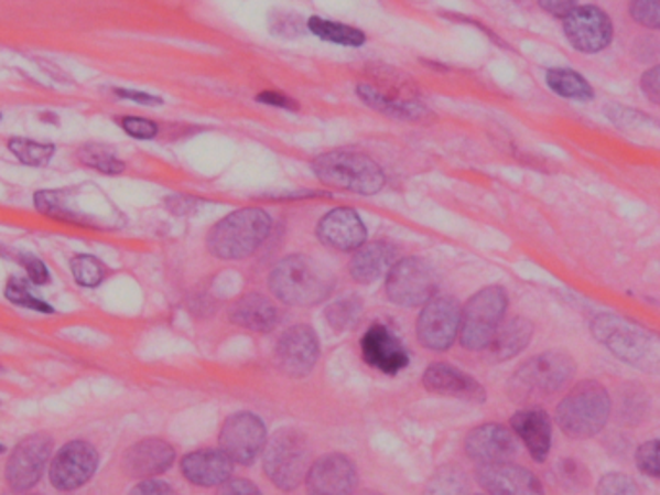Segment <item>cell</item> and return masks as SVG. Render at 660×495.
Instances as JSON below:
<instances>
[{
    "mask_svg": "<svg viewBox=\"0 0 660 495\" xmlns=\"http://www.w3.org/2000/svg\"><path fill=\"white\" fill-rule=\"evenodd\" d=\"M533 337V323L526 318H512L498 327L485 348L487 361L506 362L523 353Z\"/></svg>",
    "mask_w": 660,
    "mask_h": 495,
    "instance_id": "83f0119b",
    "label": "cell"
},
{
    "mask_svg": "<svg viewBox=\"0 0 660 495\" xmlns=\"http://www.w3.org/2000/svg\"><path fill=\"white\" fill-rule=\"evenodd\" d=\"M4 451H7V448H4V445H2V443H0V455H2V453H4Z\"/></svg>",
    "mask_w": 660,
    "mask_h": 495,
    "instance_id": "f907efd6",
    "label": "cell"
},
{
    "mask_svg": "<svg viewBox=\"0 0 660 495\" xmlns=\"http://www.w3.org/2000/svg\"><path fill=\"white\" fill-rule=\"evenodd\" d=\"M307 30L321 40L343 45V47H361L366 43V33L358 28L331 22L321 17H311L307 20Z\"/></svg>",
    "mask_w": 660,
    "mask_h": 495,
    "instance_id": "f1b7e54d",
    "label": "cell"
},
{
    "mask_svg": "<svg viewBox=\"0 0 660 495\" xmlns=\"http://www.w3.org/2000/svg\"><path fill=\"white\" fill-rule=\"evenodd\" d=\"M321 354L317 333L310 325H294L280 335L274 358L284 376L305 378L310 376Z\"/></svg>",
    "mask_w": 660,
    "mask_h": 495,
    "instance_id": "9a60e30c",
    "label": "cell"
},
{
    "mask_svg": "<svg viewBox=\"0 0 660 495\" xmlns=\"http://www.w3.org/2000/svg\"><path fill=\"white\" fill-rule=\"evenodd\" d=\"M629 17L643 28L660 30V0H629Z\"/></svg>",
    "mask_w": 660,
    "mask_h": 495,
    "instance_id": "74e56055",
    "label": "cell"
},
{
    "mask_svg": "<svg viewBox=\"0 0 660 495\" xmlns=\"http://www.w3.org/2000/svg\"><path fill=\"white\" fill-rule=\"evenodd\" d=\"M512 432L523 441V445L537 463L549 459L552 445V422L549 415L541 409L520 410L513 415Z\"/></svg>",
    "mask_w": 660,
    "mask_h": 495,
    "instance_id": "d4e9b609",
    "label": "cell"
},
{
    "mask_svg": "<svg viewBox=\"0 0 660 495\" xmlns=\"http://www.w3.org/2000/svg\"><path fill=\"white\" fill-rule=\"evenodd\" d=\"M508 310V294L502 287H485L475 292L462 308V325H459V343L467 351H485L490 338L495 337L498 327L505 322Z\"/></svg>",
    "mask_w": 660,
    "mask_h": 495,
    "instance_id": "9c48e42d",
    "label": "cell"
},
{
    "mask_svg": "<svg viewBox=\"0 0 660 495\" xmlns=\"http://www.w3.org/2000/svg\"><path fill=\"white\" fill-rule=\"evenodd\" d=\"M120 127L125 128L126 134L136 140H153L159 134V127L153 120L141 117H125L120 120Z\"/></svg>",
    "mask_w": 660,
    "mask_h": 495,
    "instance_id": "7bdbcfd3",
    "label": "cell"
},
{
    "mask_svg": "<svg viewBox=\"0 0 660 495\" xmlns=\"http://www.w3.org/2000/svg\"><path fill=\"white\" fill-rule=\"evenodd\" d=\"M18 263L28 271V281L33 284H47L51 281V273H48L47 266L33 254L17 252L14 254Z\"/></svg>",
    "mask_w": 660,
    "mask_h": 495,
    "instance_id": "b9f144b4",
    "label": "cell"
},
{
    "mask_svg": "<svg viewBox=\"0 0 660 495\" xmlns=\"http://www.w3.org/2000/svg\"><path fill=\"white\" fill-rule=\"evenodd\" d=\"M218 495H263L248 478H228L218 489Z\"/></svg>",
    "mask_w": 660,
    "mask_h": 495,
    "instance_id": "f6af8a7d",
    "label": "cell"
},
{
    "mask_svg": "<svg viewBox=\"0 0 660 495\" xmlns=\"http://www.w3.org/2000/svg\"><path fill=\"white\" fill-rule=\"evenodd\" d=\"M636 464L645 476L660 478V440L647 441L637 449Z\"/></svg>",
    "mask_w": 660,
    "mask_h": 495,
    "instance_id": "f35d334b",
    "label": "cell"
},
{
    "mask_svg": "<svg viewBox=\"0 0 660 495\" xmlns=\"http://www.w3.org/2000/svg\"><path fill=\"white\" fill-rule=\"evenodd\" d=\"M575 364L564 353L537 354L523 362L510 379V395L518 401H535L559 394L574 378Z\"/></svg>",
    "mask_w": 660,
    "mask_h": 495,
    "instance_id": "52a82bcc",
    "label": "cell"
},
{
    "mask_svg": "<svg viewBox=\"0 0 660 495\" xmlns=\"http://www.w3.org/2000/svg\"><path fill=\"white\" fill-rule=\"evenodd\" d=\"M53 438L47 433H33L18 443L7 463V482L12 492L24 494L40 484L45 464L53 455Z\"/></svg>",
    "mask_w": 660,
    "mask_h": 495,
    "instance_id": "7c38bea8",
    "label": "cell"
},
{
    "mask_svg": "<svg viewBox=\"0 0 660 495\" xmlns=\"http://www.w3.org/2000/svg\"><path fill=\"white\" fill-rule=\"evenodd\" d=\"M4 294H7V299H9L12 304H17V306L28 308V310L41 312V314H53V312H55L51 304H47L45 300H41L40 297L32 291V287H30V281H28V279L12 277L9 284H7V289H4Z\"/></svg>",
    "mask_w": 660,
    "mask_h": 495,
    "instance_id": "836d02e7",
    "label": "cell"
},
{
    "mask_svg": "<svg viewBox=\"0 0 660 495\" xmlns=\"http://www.w3.org/2000/svg\"><path fill=\"white\" fill-rule=\"evenodd\" d=\"M364 312V302L356 294H346L340 299L333 300L325 310L328 325L336 331H348L356 327Z\"/></svg>",
    "mask_w": 660,
    "mask_h": 495,
    "instance_id": "4dcf8cb0",
    "label": "cell"
},
{
    "mask_svg": "<svg viewBox=\"0 0 660 495\" xmlns=\"http://www.w3.org/2000/svg\"><path fill=\"white\" fill-rule=\"evenodd\" d=\"M180 471L194 486L215 487L232 476L234 463L223 449H199L182 459Z\"/></svg>",
    "mask_w": 660,
    "mask_h": 495,
    "instance_id": "cb8c5ba5",
    "label": "cell"
},
{
    "mask_svg": "<svg viewBox=\"0 0 660 495\" xmlns=\"http://www.w3.org/2000/svg\"><path fill=\"white\" fill-rule=\"evenodd\" d=\"M641 89L649 101L660 105V64L652 66L651 71L645 72L643 78H641Z\"/></svg>",
    "mask_w": 660,
    "mask_h": 495,
    "instance_id": "bcb514c9",
    "label": "cell"
},
{
    "mask_svg": "<svg viewBox=\"0 0 660 495\" xmlns=\"http://www.w3.org/2000/svg\"><path fill=\"white\" fill-rule=\"evenodd\" d=\"M459 325H462V308L458 302L446 294H435L423 306L418 318V325H415L418 341L429 351L443 353L448 351L458 338Z\"/></svg>",
    "mask_w": 660,
    "mask_h": 495,
    "instance_id": "8fae6325",
    "label": "cell"
},
{
    "mask_svg": "<svg viewBox=\"0 0 660 495\" xmlns=\"http://www.w3.org/2000/svg\"><path fill=\"white\" fill-rule=\"evenodd\" d=\"M597 495H641V489L626 474L613 472L598 482Z\"/></svg>",
    "mask_w": 660,
    "mask_h": 495,
    "instance_id": "ab89813d",
    "label": "cell"
},
{
    "mask_svg": "<svg viewBox=\"0 0 660 495\" xmlns=\"http://www.w3.org/2000/svg\"><path fill=\"white\" fill-rule=\"evenodd\" d=\"M313 173L331 189L375 196L385 186L381 165L356 151H328L313 161Z\"/></svg>",
    "mask_w": 660,
    "mask_h": 495,
    "instance_id": "3957f363",
    "label": "cell"
},
{
    "mask_svg": "<svg viewBox=\"0 0 660 495\" xmlns=\"http://www.w3.org/2000/svg\"><path fill=\"white\" fill-rule=\"evenodd\" d=\"M358 487V469L350 456L331 453L311 464L305 476L307 495H354Z\"/></svg>",
    "mask_w": 660,
    "mask_h": 495,
    "instance_id": "e0dca14e",
    "label": "cell"
},
{
    "mask_svg": "<svg viewBox=\"0 0 660 495\" xmlns=\"http://www.w3.org/2000/svg\"><path fill=\"white\" fill-rule=\"evenodd\" d=\"M130 495H178L176 489L164 482V480L148 478L141 480L140 484L132 487Z\"/></svg>",
    "mask_w": 660,
    "mask_h": 495,
    "instance_id": "ee69618b",
    "label": "cell"
},
{
    "mask_svg": "<svg viewBox=\"0 0 660 495\" xmlns=\"http://www.w3.org/2000/svg\"><path fill=\"white\" fill-rule=\"evenodd\" d=\"M377 84H359V99L377 112L400 120H420L428 115L425 105L418 101V86L402 72L377 66L374 72Z\"/></svg>",
    "mask_w": 660,
    "mask_h": 495,
    "instance_id": "5b68a950",
    "label": "cell"
},
{
    "mask_svg": "<svg viewBox=\"0 0 660 495\" xmlns=\"http://www.w3.org/2000/svg\"><path fill=\"white\" fill-rule=\"evenodd\" d=\"M475 476L489 495H544L535 474L518 464H483L477 466Z\"/></svg>",
    "mask_w": 660,
    "mask_h": 495,
    "instance_id": "44dd1931",
    "label": "cell"
},
{
    "mask_svg": "<svg viewBox=\"0 0 660 495\" xmlns=\"http://www.w3.org/2000/svg\"><path fill=\"white\" fill-rule=\"evenodd\" d=\"M9 150L17 155L20 163L28 166H47L55 155L53 143H41L28 138H12Z\"/></svg>",
    "mask_w": 660,
    "mask_h": 495,
    "instance_id": "d6a6232c",
    "label": "cell"
},
{
    "mask_svg": "<svg viewBox=\"0 0 660 495\" xmlns=\"http://www.w3.org/2000/svg\"><path fill=\"white\" fill-rule=\"evenodd\" d=\"M257 101L279 107V109L297 110L294 99H290L288 95L280 94V92H263V94H259Z\"/></svg>",
    "mask_w": 660,
    "mask_h": 495,
    "instance_id": "c3c4849f",
    "label": "cell"
},
{
    "mask_svg": "<svg viewBox=\"0 0 660 495\" xmlns=\"http://www.w3.org/2000/svg\"><path fill=\"white\" fill-rule=\"evenodd\" d=\"M556 476H559L560 486L566 487L570 492H580L589 482L587 471L583 469L582 464L572 461V459L560 461L559 466H556Z\"/></svg>",
    "mask_w": 660,
    "mask_h": 495,
    "instance_id": "8d00e7d4",
    "label": "cell"
},
{
    "mask_svg": "<svg viewBox=\"0 0 660 495\" xmlns=\"http://www.w3.org/2000/svg\"><path fill=\"white\" fill-rule=\"evenodd\" d=\"M466 476L459 469L444 466L429 484L428 495H466Z\"/></svg>",
    "mask_w": 660,
    "mask_h": 495,
    "instance_id": "d590c367",
    "label": "cell"
},
{
    "mask_svg": "<svg viewBox=\"0 0 660 495\" xmlns=\"http://www.w3.org/2000/svg\"><path fill=\"white\" fill-rule=\"evenodd\" d=\"M72 276L76 279V283L86 287V289H95L105 281L107 269L102 266L101 260H97L95 256L89 254H78L76 258H72Z\"/></svg>",
    "mask_w": 660,
    "mask_h": 495,
    "instance_id": "e575fe53",
    "label": "cell"
},
{
    "mask_svg": "<svg viewBox=\"0 0 660 495\" xmlns=\"http://www.w3.org/2000/svg\"><path fill=\"white\" fill-rule=\"evenodd\" d=\"M359 348L364 361L387 376H397L410 366V353L404 343L382 323H374L364 333Z\"/></svg>",
    "mask_w": 660,
    "mask_h": 495,
    "instance_id": "ac0fdd59",
    "label": "cell"
},
{
    "mask_svg": "<svg viewBox=\"0 0 660 495\" xmlns=\"http://www.w3.org/2000/svg\"><path fill=\"white\" fill-rule=\"evenodd\" d=\"M176 459V451L169 441L159 438L133 443L122 459V469L130 478H155L159 474L169 471Z\"/></svg>",
    "mask_w": 660,
    "mask_h": 495,
    "instance_id": "603a6c76",
    "label": "cell"
},
{
    "mask_svg": "<svg viewBox=\"0 0 660 495\" xmlns=\"http://www.w3.org/2000/svg\"><path fill=\"white\" fill-rule=\"evenodd\" d=\"M269 28H271V32L274 33V35L292 40V37L302 35L303 22L302 18L297 17V14L280 12V14H272Z\"/></svg>",
    "mask_w": 660,
    "mask_h": 495,
    "instance_id": "60d3db41",
    "label": "cell"
},
{
    "mask_svg": "<svg viewBox=\"0 0 660 495\" xmlns=\"http://www.w3.org/2000/svg\"><path fill=\"white\" fill-rule=\"evenodd\" d=\"M564 20V33L570 45L580 53H601L610 45L614 28L605 10L597 7H575Z\"/></svg>",
    "mask_w": 660,
    "mask_h": 495,
    "instance_id": "2e32d148",
    "label": "cell"
},
{
    "mask_svg": "<svg viewBox=\"0 0 660 495\" xmlns=\"http://www.w3.org/2000/svg\"><path fill=\"white\" fill-rule=\"evenodd\" d=\"M364 495H381V494H371V492H367V494Z\"/></svg>",
    "mask_w": 660,
    "mask_h": 495,
    "instance_id": "816d5d0a",
    "label": "cell"
},
{
    "mask_svg": "<svg viewBox=\"0 0 660 495\" xmlns=\"http://www.w3.org/2000/svg\"><path fill=\"white\" fill-rule=\"evenodd\" d=\"M228 318L236 327L253 331V333H267L274 330V325L279 322V310L272 304V300L263 294L249 292L234 302L228 310Z\"/></svg>",
    "mask_w": 660,
    "mask_h": 495,
    "instance_id": "4316f807",
    "label": "cell"
},
{
    "mask_svg": "<svg viewBox=\"0 0 660 495\" xmlns=\"http://www.w3.org/2000/svg\"><path fill=\"white\" fill-rule=\"evenodd\" d=\"M421 384L429 394L462 399V401L475 402V405L487 401L485 387L474 376H469L464 369L456 368V366L444 364V362L431 364L425 369Z\"/></svg>",
    "mask_w": 660,
    "mask_h": 495,
    "instance_id": "ffe728a7",
    "label": "cell"
},
{
    "mask_svg": "<svg viewBox=\"0 0 660 495\" xmlns=\"http://www.w3.org/2000/svg\"><path fill=\"white\" fill-rule=\"evenodd\" d=\"M610 397L605 386L587 379L582 381L556 407V424L574 440L597 435L610 417Z\"/></svg>",
    "mask_w": 660,
    "mask_h": 495,
    "instance_id": "277c9868",
    "label": "cell"
},
{
    "mask_svg": "<svg viewBox=\"0 0 660 495\" xmlns=\"http://www.w3.org/2000/svg\"><path fill=\"white\" fill-rule=\"evenodd\" d=\"M436 271L428 260L410 256L398 260L387 276V297L402 308L425 306L436 294Z\"/></svg>",
    "mask_w": 660,
    "mask_h": 495,
    "instance_id": "30bf717a",
    "label": "cell"
},
{
    "mask_svg": "<svg viewBox=\"0 0 660 495\" xmlns=\"http://www.w3.org/2000/svg\"><path fill=\"white\" fill-rule=\"evenodd\" d=\"M336 277L331 269L310 256L294 254L279 261L269 277L274 299L288 306H317L335 291Z\"/></svg>",
    "mask_w": 660,
    "mask_h": 495,
    "instance_id": "6da1fadb",
    "label": "cell"
},
{
    "mask_svg": "<svg viewBox=\"0 0 660 495\" xmlns=\"http://www.w3.org/2000/svg\"><path fill=\"white\" fill-rule=\"evenodd\" d=\"M218 443L234 464L248 466L264 451L267 428L257 415L238 412L226 418L218 433Z\"/></svg>",
    "mask_w": 660,
    "mask_h": 495,
    "instance_id": "4fadbf2b",
    "label": "cell"
},
{
    "mask_svg": "<svg viewBox=\"0 0 660 495\" xmlns=\"http://www.w3.org/2000/svg\"><path fill=\"white\" fill-rule=\"evenodd\" d=\"M400 260L398 248L390 243L364 244L356 250L350 261V276L356 283H375L377 279L389 276L392 266Z\"/></svg>",
    "mask_w": 660,
    "mask_h": 495,
    "instance_id": "484cf974",
    "label": "cell"
},
{
    "mask_svg": "<svg viewBox=\"0 0 660 495\" xmlns=\"http://www.w3.org/2000/svg\"><path fill=\"white\" fill-rule=\"evenodd\" d=\"M547 84L554 94L564 97V99L591 101L593 95H595L589 82L583 78L582 74L567 71V68H551L547 72Z\"/></svg>",
    "mask_w": 660,
    "mask_h": 495,
    "instance_id": "f546056e",
    "label": "cell"
},
{
    "mask_svg": "<svg viewBox=\"0 0 660 495\" xmlns=\"http://www.w3.org/2000/svg\"><path fill=\"white\" fill-rule=\"evenodd\" d=\"M272 219L259 207H244L218 220L207 236V250L218 260H244L271 235Z\"/></svg>",
    "mask_w": 660,
    "mask_h": 495,
    "instance_id": "7a4b0ae2",
    "label": "cell"
},
{
    "mask_svg": "<svg viewBox=\"0 0 660 495\" xmlns=\"http://www.w3.org/2000/svg\"><path fill=\"white\" fill-rule=\"evenodd\" d=\"M115 94L128 101L140 103V105H161L163 99L148 92H136V89H115Z\"/></svg>",
    "mask_w": 660,
    "mask_h": 495,
    "instance_id": "681fc988",
    "label": "cell"
},
{
    "mask_svg": "<svg viewBox=\"0 0 660 495\" xmlns=\"http://www.w3.org/2000/svg\"><path fill=\"white\" fill-rule=\"evenodd\" d=\"M464 449L466 455L479 466L510 463L518 455V441L505 426L483 424L467 433Z\"/></svg>",
    "mask_w": 660,
    "mask_h": 495,
    "instance_id": "d6986e66",
    "label": "cell"
},
{
    "mask_svg": "<svg viewBox=\"0 0 660 495\" xmlns=\"http://www.w3.org/2000/svg\"><path fill=\"white\" fill-rule=\"evenodd\" d=\"M0 118H2V117H0Z\"/></svg>",
    "mask_w": 660,
    "mask_h": 495,
    "instance_id": "f5cc1de1",
    "label": "cell"
},
{
    "mask_svg": "<svg viewBox=\"0 0 660 495\" xmlns=\"http://www.w3.org/2000/svg\"><path fill=\"white\" fill-rule=\"evenodd\" d=\"M99 453L87 441H71L56 453L48 466V480L58 492H76L94 478Z\"/></svg>",
    "mask_w": 660,
    "mask_h": 495,
    "instance_id": "5bb4252c",
    "label": "cell"
},
{
    "mask_svg": "<svg viewBox=\"0 0 660 495\" xmlns=\"http://www.w3.org/2000/svg\"><path fill=\"white\" fill-rule=\"evenodd\" d=\"M591 330L598 343L613 351L620 361L641 368H651L657 364L660 338L641 330L636 323L626 322L618 315L601 314L591 323Z\"/></svg>",
    "mask_w": 660,
    "mask_h": 495,
    "instance_id": "ba28073f",
    "label": "cell"
},
{
    "mask_svg": "<svg viewBox=\"0 0 660 495\" xmlns=\"http://www.w3.org/2000/svg\"><path fill=\"white\" fill-rule=\"evenodd\" d=\"M310 441L294 428L272 433L263 451V471L282 492H294L311 469Z\"/></svg>",
    "mask_w": 660,
    "mask_h": 495,
    "instance_id": "8992f818",
    "label": "cell"
},
{
    "mask_svg": "<svg viewBox=\"0 0 660 495\" xmlns=\"http://www.w3.org/2000/svg\"><path fill=\"white\" fill-rule=\"evenodd\" d=\"M539 7L551 17L566 18L577 7V0H539Z\"/></svg>",
    "mask_w": 660,
    "mask_h": 495,
    "instance_id": "7dc6e473",
    "label": "cell"
},
{
    "mask_svg": "<svg viewBox=\"0 0 660 495\" xmlns=\"http://www.w3.org/2000/svg\"><path fill=\"white\" fill-rule=\"evenodd\" d=\"M82 165L95 169L102 174H122L126 171L125 161L117 158V151L102 143H86L78 151Z\"/></svg>",
    "mask_w": 660,
    "mask_h": 495,
    "instance_id": "1f68e13d",
    "label": "cell"
},
{
    "mask_svg": "<svg viewBox=\"0 0 660 495\" xmlns=\"http://www.w3.org/2000/svg\"><path fill=\"white\" fill-rule=\"evenodd\" d=\"M317 238L338 252H356L367 243V227L350 207H336L318 220Z\"/></svg>",
    "mask_w": 660,
    "mask_h": 495,
    "instance_id": "7402d4cb",
    "label": "cell"
}]
</instances>
